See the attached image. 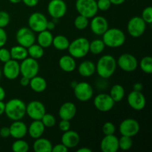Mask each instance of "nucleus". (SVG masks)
<instances>
[{
  "mask_svg": "<svg viewBox=\"0 0 152 152\" xmlns=\"http://www.w3.org/2000/svg\"><path fill=\"white\" fill-rule=\"evenodd\" d=\"M4 114L13 121L21 120L26 114V104L18 98L10 99L5 103Z\"/></svg>",
  "mask_w": 152,
  "mask_h": 152,
  "instance_id": "1",
  "label": "nucleus"
},
{
  "mask_svg": "<svg viewBox=\"0 0 152 152\" xmlns=\"http://www.w3.org/2000/svg\"><path fill=\"white\" fill-rule=\"evenodd\" d=\"M117 65V60L114 56L108 54L104 55L97 61L96 71L102 78H109L115 72Z\"/></svg>",
  "mask_w": 152,
  "mask_h": 152,
  "instance_id": "2",
  "label": "nucleus"
},
{
  "mask_svg": "<svg viewBox=\"0 0 152 152\" xmlns=\"http://www.w3.org/2000/svg\"><path fill=\"white\" fill-rule=\"evenodd\" d=\"M102 41L107 47L112 48L121 47L126 42V35L124 32L119 28H108L102 34Z\"/></svg>",
  "mask_w": 152,
  "mask_h": 152,
  "instance_id": "3",
  "label": "nucleus"
},
{
  "mask_svg": "<svg viewBox=\"0 0 152 152\" xmlns=\"http://www.w3.org/2000/svg\"><path fill=\"white\" fill-rule=\"evenodd\" d=\"M90 42L85 37H80L71 42L68 48L69 55L75 59H80L86 56L89 52Z\"/></svg>",
  "mask_w": 152,
  "mask_h": 152,
  "instance_id": "4",
  "label": "nucleus"
},
{
  "mask_svg": "<svg viewBox=\"0 0 152 152\" xmlns=\"http://www.w3.org/2000/svg\"><path fill=\"white\" fill-rule=\"evenodd\" d=\"M75 7L79 14L88 19L96 16L99 10L96 0H77Z\"/></svg>",
  "mask_w": 152,
  "mask_h": 152,
  "instance_id": "5",
  "label": "nucleus"
},
{
  "mask_svg": "<svg viewBox=\"0 0 152 152\" xmlns=\"http://www.w3.org/2000/svg\"><path fill=\"white\" fill-rule=\"evenodd\" d=\"M22 61V63L20 64V74L22 76L31 79L38 75L39 65L37 62V59L27 57Z\"/></svg>",
  "mask_w": 152,
  "mask_h": 152,
  "instance_id": "6",
  "label": "nucleus"
},
{
  "mask_svg": "<svg viewBox=\"0 0 152 152\" xmlns=\"http://www.w3.org/2000/svg\"><path fill=\"white\" fill-rule=\"evenodd\" d=\"M48 19L43 13L35 12L28 18V25L34 32L39 33L47 30Z\"/></svg>",
  "mask_w": 152,
  "mask_h": 152,
  "instance_id": "7",
  "label": "nucleus"
},
{
  "mask_svg": "<svg viewBox=\"0 0 152 152\" xmlns=\"http://www.w3.org/2000/svg\"><path fill=\"white\" fill-rule=\"evenodd\" d=\"M146 29V23L140 16L132 17L128 22L127 30L132 37H140L145 33Z\"/></svg>",
  "mask_w": 152,
  "mask_h": 152,
  "instance_id": "8",
  "label": "nucleus"
},
{
  "mask_svg": "<svg viewBox=\"0 0 152 152\" xmlns=\"http://www.w3.org/2000/svg\"><path fill=\"white\" fill-rule=\"evenodd\" d=\"M74 91L76 98L81 102H87L90 100L94 94L92 86L86 82L77 83L74 87Z\"/></svg>",
  "mask_w": 152,
  "mask_h": 152,
  "instance_id": "9",
  "label": "nucleus"
},
{
  "mask_svg": "<svg viewBox=\"0 0 152 152\" xmlns=\"http://www.w3.org/2000/svg\"><path fill=\"white\" fill-rule=\"evenodd\" d=\"M16 39L18 44L28 48L36 41V37L34 32L29 28L23 27L18 30L16 34Z\"/></svg>",
  "mask_w": 152,
  "mask_h": 152,
  "instance_id": "10",
  "label": "nucleus"
},
{
  "mask_svg": "<svg viewBox=\"0 0 152 152\" xmlns=\"http://www.w3.org/2000/svg\"><path fill=\"white\" fill-rule=\"evenodd\" d=\"M140 126L136 120L132 118H128L123 120L120 125L119 131L121 135L128 137H134L139 133Z\"/></svg>",
  "mask_w": 152,
  "mask_h": 152,
  "instance_id": "11",
  "label": "nucleus"
},
{
  "mask_svg": "<svg viewBox=\"0 0 152 152\" xmlns=\"http://www.w3.org/2000/svg\"><path fill=\"white\" fill-rule=\"evenodd\" d=\"M117 65L126 72H132L137 69L138 62L137 58L131 53H123L119 56Z\"/></svg>",
  "mask_w": 152,
  "mask_h": 152,
  "instance_id": "12",
  "label": "nucleus"
},
{
  "mask_svg": "<svg viewBox=\"0 0 152 152\" xmlns=\"http://www.w3.org/2000/svg\"><path fill=\"white\" fill-rule=\"evenodd\" d=\"M48 12L53 19H60L67 12L66 3L63 0H50L48 4Z\"/></svg>",
  "mask_w": 152,
  "mask_h": 152,
  "instance_id": "13",
  "label": "nucleus"
},
{
  "mask_svg": "<svg viewBox=\"0 0 152 152\" xmlns=\"http://www.w3.org/2000/svg\"><path fill=\"white\" fill-rule=\"evenodd\" d=\"M45 113V107L39 101H31L26 105V114L33 120H40Z\"/></svg>",
  "mask_w": 152,
  "mask_h": 152,
  "instance_id": "14",
  "label": "nucleus"
},
{
  "mask_svg": "<svg viewBox=\"0 0 152 152\" xmlns=\"http://www.w3.org/2000/svg\"><path fill=\"white\" fill-rule=\"evenodd\" d=\"M94 104L95 108L98 111L102 112H108L114 108L115 102L113 100L110 94H99L94 99Z\"/></svg>",
  "mask_w": 152,
  "mask_h": 152,
  "instance_id": "15",
  "label": "nucleus"
},
{
  "mask_svg": "<svg viewBox=\"0 0 152 152\" xmlns=\"http://www.w3.org/2000/svg\"><path fill=\"white\" fill-rule=\"evenodd\" d=\"M127 101L129 106L136 111L142 110L146 104V99L142 91H132L128 96Z\"/></svg>",
  "mask_w": 152,
  "mask_h": 152,
  "instance_id": "16",
  "label": "nucleus"
},
{
  "mask_svg": "<svg viewBox=\"0 0 152 152\" xmlns=\"http://www.w3.org/2000/svg\"><path fill=\"white\" fill-rule=\"evenodd\" d=\"M2 71L6 78L10 80H15L20 74V64L17 60L10 59L4 62Z\"/></svg>",
  "mask_w": 152,
  "mask_h": 152,
  "instance_id": "17",
  "label": "nucleus"
},
{
  "mask_svg": "<svg viewBox=\"0 0 152 152\" xmlns=\"http://www.w3.org/2000/svg\"><path fill=\"white\" fill-rule=\"evenodd\" d=\"M90 28L96 35H102L108 29V22L103 16H94L91 21Z\"/></svg>",
  "mask_w": 152,
  "mask_h": 152,
  "instance_id": "18",
  "label": "nucleus"
},
{
  "mask_svg": "<svg viewBox=\"0 0 152 152\" xmlns=\"http://www.w3.org/2000/svg\"><path fill=\"white\" fill-rule=\"evenodd\" d=\"M102 152H117L119 150V139L114 134L105 135L100 142Z\"/></svg>",
  "mask_w": 152,
  "mask_h": 152,
  "instance_id": "19",
  "label": "nucleus"
},
{
  "mask_svg": "<svg viewBox=\"0 0 152 152\" xmlns=\"http://www.w3.org/2000/svg\"><path fill=\"white\" fill-rule=\"evenodd\" d=\"M10 129V136L14 139H22L28 133V127L26 124L21 120H16L13 122Z\"/></svg>",
  "mask_w": 152,
  "mask_h": 152,
  "instance_id": "20",
  "label": "nucleus"
},
{
  "mask_svg": "<svg viewBox=\"0 0 152 152\" xmlns=\"http://www.w3.org/2000/svg\"><path fill=\"white\" fill-rule=\"evenodd\" d=\"M80 137L79 134L75 131L72 130H68L64 132L61 138L62 143L64 144L68 149L77 147L80 142Z\"/></svg>",
  "mask_w": 152,
  "mask_h": 152,
  "instance_id": "21",
  "label": "nucleus"
},
{
  "mask_svg": "<svg viewBox=\"0 0 152 152\" xmlns=\"http://www.w3.org/2000/svg\"><path fill=\"white\" fill-rule=\"evenodd\" d=\"M77 114V107L73 102H66L62 104L59 110V116L61 120H71Z\"/></svg>",
  "mask_w": 152,
  "mask_h": 152,
  "instance_id": "22",
  "label": "nucleus"
},
{
  "mask_svg": "<svg viewBox=\"0 0 152 152\" xmlns=\"http://www.w3.org/2000/svg\"><path fill=\"white\" fill-rule=\"evenodd\" d=\"M45 127L41 120H34L28 129L30 137L33 139H37L42 136Z\"/></svg>",
  "mask_w": 152,
  "mask_h": 152,
  "instance_id": "23",
  "label": "nucleus"
},
{
  "mask_svg": "<svg viewBox=\"0 0 152 152\" xmlns=\"http://www.w3.org/2000/svg\"><path fill=\"white\" fill-rule=\"evenodd\" d=\"M59 65L61 69L65 72H72L75 70L77 66L75 58L71 55H64L59 59Z\"/></svg>",
  "mask_w": 152,
  "mask_h": 152,
  "instance_id": "24",
  "label": "nucleus"
},
{
  "mask_svg": "<svg viewBox=\"0 0 152 152\" xmlns=\"http://www.w3.org/2000/svg\"><path fill=\"white\" fill-rule=\"evenodd\" d=\"M53 145L49 140L46 138H37L34 141L33 148L35 152H51Z\"/></svg>",
  "mask_w": 152,
  "mask_h": 152,
  "instance_id": "25",
  "label": "nucleus"
},
{
  "mask_svg": "<svg viewBox=\"0 0 152 152\" xmlns=\"http://www.w3.org/2000/svg\"><path fill=\"white\" fill-rule=\"evenodd\" d=\"M96 71V65L90 60L83 61L78 68V72L82 77H91Z\"/></svg>",
  "mask_w": 152,
  "mask_h": 152,
  "instance_id": "26",
  "label": "nucleus"
},
{
  "mask_svg": "<svg viewBox=\"0 0 152 152\" xmlns=\"http://www.w3.org/2000/svg\"><path fill=\"white\" fill-rule=\"evenodd\" d=\"M29 86L34 91L37 93H41L44 91L47 88V82L43 77L37 75L30 79Z\"/></svg>",
  "mask_w": 152,
  "mask_h": 152,
  "instance_id": "27",
  "label": "nucleus"
},
{
  "mask_svg": "<svg viewBox=\"0 0 152 152\" xmlns=\"http://www.w3.org/2000/svg\"><path fill=\"white\" fill-rule=\"evenodd\" d=\"M53 39V37L50 31L48 30H45L39 33V35L37 37V42H38V44L43 48H47L52 45Z\"/></svg>",
  "mask_w": 152,
  "mask_h": 152,
  "instance_id": "28",
  "label": "nucleus"
},
{
  "mask_svg": "<svg viewBox=\"0 0 152 152\" xmlns=\"http://www.w3.org/2000/svg\"><path fill=\"white\" fill-rule=\"evenodd\" d=\"M11 59L15 60H23L28 57V50L22 45H16L11 48L10 50Z\"/></svg>",
  "mask_w": 152,
  "mask_h": 152,
  "instance_id": "29",
  "label": "nucleus"
},
{
  "mask_svg": "<svg viewBox=\"0 0 152 152\" xmlns=\"http://www.w3.org/2000/svg\"><path fill=\"white\" fill-rule=\"evenodd\" d=\"M110 96L115 102H120L123 100L125 96V89L123 86L120 84H116L113 86L110 91Z\"/></svg>",
  "mask_w": 152,
  "mask_h": 152,
  "instance_id": "30",
  "label": "nucleus"
},
{
  "mask_svg": "<svg viewBox=\"0 0 152 152\" xmlns=\"http://www.w3.org/2000/svg\"><path fill=\"white\" fill-rule=\"evenodd\" d=\"M70 42L66 37L63 35H58L53 37L52 45L56 49L59 50H64L68 49Z\"/></svg>",
  "mask_w": 152,
  "mask_h": 152,
  "instance_id": "31",
  "label": "nucleus"
},
{
  "mask_svg": "<svg viewBox=\"0 0 152 152\" xmlns=\"http://www.w3.org/2000/svg\"><path fill=\"white\" fill-rule=\"evenodd\" d=\"M27 50H28V56H30V57L33 58V59H40L44 55V48L39 44H33L32 45L28 47Z\"/></svg>",
  "mask_w": 152,
  "mask_h": 152,
  "instance_id": "32",
  "label": "nucleus"
},
{
  "mask_svg": "<svg viewBox=\"0 0 152 152\" xmlns=\"http://www.w3.org/2000/svg\"><path fill=\"white\" fill-rule=\"evenodd\" d=\"M105 48L102 39H94L89 43V51L94 54H99L102 53Z\"/></svg>",
  "mask_w": 152,
  "mask_h": 152,
  "instance_id": "33",
  "label": "nucleus"
},
{
  "mask_svg": "<svg viewBox=\"0 0 152 152\" xmlns=\"http://www.w3.org/2000/svg\"><path fill=\"white\" fill-rule=\"evenodd\" d=\"M12 150L14 152H27L29 150V145L26 141L17 139L12 145Z\"/></svg>",
  "mask_w": 152,
  "mask_h": 152,
  "instance_id": "34",
  "label": "nucleus"
},
{
  "mask_svg": "<svg viewBox=\"0 0 152 152\" xmlns=\"http://www.w3.org/2000/svg\"><path fill=\"white\" fill-rule=\"evenodd\" d=\"M132 145H133V140L131 137L122 135L121 137L119 139V149L128 151L132 148Z\"/></svg>",
  "mask_w": 152,
  "mask_h": 152,
  "instance_id": "35",
  "label": "nucleus"
},
{
  "mask_svg": "<svg viewBox=\"0 0 152 152\" xmlns=\"http://www.w3.org/2000/svg\"><path fill=\"white\" fill-rule=\"evenodd\" d=\"M140 68L145 74H151L152 73V58L150 56H144L140 61Z\"/></svg>",
  "mask_w": 152,
  "mask_h": 152,
  "instance_id": "36",
  "label": "nucleus"
},
{
  "mask_svg": "<svg viewBox=\"0 0 152 152\" xmlns=\"http://www.w3.org/2000/svg\"><path fill=\"white\" fill-rule=\"evenodd\" d=\"M89 24L88 19L82 15H79L74 19V25L78 30H84Z\"/></svg>",
  "mask_w": 152,
  "mask_h": 152,
  "instance_id": "37",
  "label": "nucleus"
},
{
  "mask_svg": "<svg viewBox=\"0 0 152 152\" xmlns=\"http://www.w3.org/2000/svg\"><path fill=\"white\" fill-rule=\"evenodd\" d=\"M40 120L43 123L45 127L47 128H51L56 124V118H55L54 116L50 114H46L45 113Z\"/></svg>",
  "mask_w": 152,
  "mask_h": 152,
  "instance_id": "38",
  "label": "nucleus"
},
{
  "mask_svg": "<svg viewBox=\"0 0 152 152\" xmlns=\"http://www.w3.org/2000/svg\"><path fill=\"white\" fill-rule=\"evenodd\" d=\"M102 133L105 135L114 134L116 132V127L114 123L111 122H106L102 127Z\"/></svg>",
  "mask_w": 152,
  "mask_h": 152,
  "instance_id": "39",
  "label": "nucleus"
},
{
  "mask_svg": "<svg viewBox=\"0 0 152 152\" xmlns=\"http://www.w3.org/2000/svg\"><path fill=\"white\" fill-rule=\"evenodd\" d=\"M142 18L146 24L152 23V7L151 6L145 7L142 13Z\"/></svg>",
  "mask_w": 152,
  "mask_h": 152,
  "instance_id": "40",
  "label": "nucleus"
},
{
  "mask_svg": "<svg viewBox=\"0 0 152 152\" xmlns=\"http://www.w3.org/2000/svg\"><path fill=\"white\" fill-rule=\"evenodd\" d=\"M10 15L6 11H0V28H5L10 23Z\"/></svg>",
  "mask_w": 152,
  "mask_h": 152,
  "instance_id": "41",
  "label": "nucleus"
},
{
  "mask_svg": "<svg viewBox=\"0 0 152 152\" xmlns=\"http://www.w3.org/2000/svg\"><path fill=\"white\" fill-rule=\"evenodd\" d=\"M11 59L10 50L5 48H0V61L3 63L7 62Z\"/></svg>",
  "mask_w": 152,
  "mask_h": 152,
  "instance_id": "42",
  "label": "nucleus"
},
{
  "mask_svg": "<svg viewBox=\"0 0 152 152\" xmlns=\"http://www.w3.org/2000/svg\"><path fill=\"white\" fill-rule=\"evenodd\" d=\"M98 10L102 11H106L111 7V3L110 0H98L96 1Z\"/></svg>",
  "mask_w": 152,
  "mask_h": 152,
  "instance_id": "43",
  "label": "nucleus"
},
{
  "mask_svg": "<svg viewBox=\"0 0 152 152\" xmlns=\"http://www.w3.org/2000/svg\"><path fill=\"white\" fill-rule=\"evenodd\" d=\"M59 128L60 129V131H62L63 132L70 130V128H71L70 121L66 120H61V121L59 123Z\"/></svg>",
  "mask_w": 152,
  "mask_h": 152,
  "instance_id": "44",
  "label": "nucleus"
},
{
  "mask_svg": "<svg viewBox=\"0 0 152 152\" xmlns=\"http://www.w3.org/2000/svg\"><path fill=\"white\" fill-rule=\"evenodd\" d=\"M7 36L4 28H0V48L3 47L7 42Z\"/></svg>",
  "mask_w": 152,
  "mask_h": 152,
  "instance_id": "45",
  "label": "nucleus"
},
{
  "mask_svg": "<svg viewBox=\"0 0 152 152\" xmlns=\"http://www.w3.org/2000/svg\"><path fill=\"white\" fill-rule=\"evenodd\" d=\"M68 151V148L65 146L64 144L59 143L54 145L52 148V152H67Z\"/></svg>",
  "mask_w": 152,
  "mask_h": 152,
  "instance_id": "46",
  "label": "nucleus"
},
{
  "mask_svg": "<svg viewBox=\"0 0 152 152\" xmlns=\"http://www.w3.org/2000/svg\"><path fill=\"white\" fill-rule=\"evenodd\" d=\"M0 136L3 138H7L8 137L10 136V129L9 127H7V126H4V127H2L1 129H0Z\"/></svg>",
  "mask_w": 152,
  "mask_h": 152,
  "instance_id": "47",
  "label": "nucleus"
},
{
  "mask_svg": "<svg viewBox=\"0 0 152 152\" xmlns=\"http://www.w3.org/2000/svg\"><path fill=\"white\" fill-rule=\"evenodd\" d=\"M22 1H23L24 4L26 6H28V7H32L37 5L39 0H22Z\"/></svg>",
  "mask_w": 152,
  "mask_h": 152,
  "instance_id": "48",
  "label": "nucleus"
},
{
  "mask_svg": "<svg viewBox=\"0 0 152 152\" xmlns=\"http://www.w3.org/2000/svg\"><path fill=\"white\" fill-rule=\"evenodd\" d=\"M29 83H30V79L28 78V77L22 76V77L20 80L21 86H24V87H26V86H29Z\"/></svg>",
  "mask_w": 152,
  "mask_h": 152,
  "instance_id": "49",
  "label": "nucleus"
},
{
  "mask_svg": "<svg viewBox=\"0 0 152 152\" xmlns=\"http://www.w3.org/2000/svg\"><path fill=\"white\" fill-rule=\"evenodd\" d=\"M142 88H143V86L142 83H137L133 86V91H142Z\"/></svg>",
  "mask_w": 152,
  "mask_h": 152,
  "instance_id": "50",
  "label": "nucleus"
},
{
  "mask_svg": "<svg viewBox=\"0 0 152 152\" xmlns=\"http://www.w3.org/2000/svg\"><path fill=\"white\" fill-rule=\"evenodd\" d=\"M55 26H56V24L53 21H48L47 22V30L48 31H52L55 28Z\"/></svg>",
  "mask_w": 152,
  "mask_h": 152,
  "instance_id": "51",
  "label": "nucleus"
},
{
  "mask_svg": "<svg viewBox=\"0 0 152 152\" xmlns=\"http://www.w3.org/2000/svg\"><path fill=\"white\" fill-rule=\"evenodd\" d=\"M6 96V93L4 89L1 86H0V101H3L4 99L5 98Z\"/></svg>",
  "mask_w": 152,
  "mask_h": 152,
  "instance_id": "52",
  "label": "nucleus"
},
{
  "mask_svg": "<svg viewBox=\"0 0 152 152\" xmlns=\"http://www.w3.org/2000/svg\"><path fill=\"white\" fill-rule=\"evenodd\" d=\"M111 4H114V5H120V4H123L126 1V0H110Z\"/></svg>",
  "mask_w": 152,
  "mask_h": 152,
  "instance_id": "53",
  "label": "nucleus"
},
{
  "mask_svg": "<svg viewBox=\"0 0 152 152\" xmlns=\"http://www.w3.org/2000/svg\"><path fill=\"white\" fill-rule=\"evenodd\" d=\"M4 108H5V103L3 101H0V116L4 113Z\"/></svg>",
  "mask_w": 152,
  "mask_h": 152,
  "instance_id": "54",
  "label": "nucleus"
},
{
  "mask_svg": "<svg viewBox=\"0 0 152 152\" xmlns=\"http://www.w3.org/2000/svg\"><path fill=\"white\" fill-rule=\"evenodd\" d=\"M77 151V152H91L92 151L90 149V148H85V147H83V148H79Z\"/></svg>",
  "mask_w": 152,
  "mask_h": 152,
  "instance_id": "55",
  "label": "nucleus"
},
{
  "mask_svg": "<svg viewBox=\"0 0 152 152\" xmlns=\"http://www.w3.org/2000/svg\"><path fill=\"white\" fill-rule=\"evenodd\" d=\"M9 1H10V2L13 3V4H18V3L22 1V0H9Z\"/></svg>",
  "mask_w": 152,
  "mask_h": 152,
  "instance_id": "56",
  "label": "nucleus"
},
{
  "mask_svg": "<svg viewBox=\"0 0 152 152\" xmlns=\"http://www.w3.org/2000/svg\"><path fill=\"white\" fill-rule=\"evenodd\" d=\"M1 69H0V79H1Z\"/></svg>",
  "mask_w": 152,
  "mask_h": 152,
  "instance_id": "57",
  "label": "nucleus"
}]
</instances>
